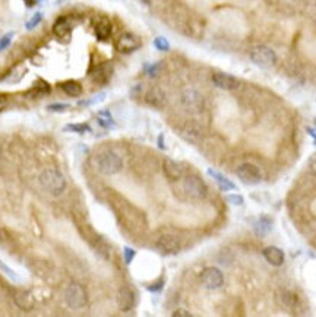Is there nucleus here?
Here are the masks:
<instances>
[{
	"instance_id": "nucleus-1",
	"label": "nucleus",
	"mask_w": 316,
	"mask_h": 317,
	"mask_svg": "<svg viewBox=\"0 0 316 317\" xmlns=\"http://www.w3.org/2000/svg\"><path fill=\"white\" fill-rule=\"evenodd\" d=\"M41 187L52 196H60L66 190V178L56 168H47L40 174Z\"/></svg>"
},
{
	"instance_id": "nucleus-2",
	"label": "nucleus",
	"mask_w": 316,
	"mask_h": 317,
	"mask_svg": "<svg viewBox=\"0 0 316 317\" xmlns=\"http://www.w3.org/2000/svg\"><path fill=\"white\" fill-rule=\"evenodd\" d=\"M96 167L100 172H102L106 176H113V174H118L123 168V160L114 150H101L96 156Z\"/></svg>"
},
{
	"instance_id": "nucleus-3",
	"label": "nucleus",
	"mask_w": 316,
	"mask_h": 317,
	"mask_svg": "<svg viewBox=\"0 0 316 317\" xmlns=\"http://www.w3.org/2000/svg\"><path fill=\"white\" fill-rule=\"evenodd\" d=\"M250 60L262 69H271L276 63V52L268 46H256L249 52Z\"/></svg>"
},
{
	"instance_id": "nucleus-4",
	"label": "nucleus",
	"mask_w": 316,
	"mask_h": 317,
	"mask_svg": "<svg viewBox=\"0 0 316 317\" xmlns=\"http://www.w3.org/2000/svg\"><path fill=\"white\" fill-rule=\"evenodd\" d=\"M183 190L190 199H195V200L205 199L206 193H208V187L205 184V182L199 176H195V174H190V176L184 177Z\"/></svg>"
},
{
	"instance_id": "nucleus-5",
	"label": "nucleus",
	"mask_w": 316,
	"mask_h": 317,
	"mask_svg": "<svg viewBox=\"0 0 316 317\" xmlns=\"http://www.w3.org/2000/svg\"><path fill=\"white\" fill-rule=\"evenodd\" d=\"M66 302L70 308L74 310H78V308H82L86 306L88 302V294H86V290L84 285L80 284H70L66 290Z\"/></svg>"
},
{
	"instance_id": "nucleus-6",
	"label": "nucleus",
	"mask_w": 316,
	"mask_h": 317,
	"mask_svg": "<svg viewBox=\"0 0 316 317\" xmlns=\"http://www.w3.org/2000/svg\"><path fill=\"white\" fill-rule=\"evenodd\" d=\"M154 246L162 254H176L182 248V242L178 240V237L172 232H161L156 238Z\"/></svg>"
},
{
	"instance_id": "nucleus-7",
	"label": "nucleus",
	"mask_w": 316,
	"mask_h": 317,
	"mask_svg": "<svg viewBox=\"0 0 316 317\" xmlns=\"http://www.w3.org/2000/svg\"><path fill=\"white\" fill-rule=\"evenodd\" d=\"M236 174L244 184H249V186L259 184L264 178L260 168L255 164H252V162H244V164L238 166L236 170Z\"/></svg>"
},
{
	"instance_id": "nucleus-8",
	"label": "nucleus",
	"mask_w": 316,
	"mask_h": 317,
	"mask_svg": "<svg viewBox=\"0 0 316 317\" xmlns=\"http://www.w3.org/2000/svg\"><path fill=\"white\" fill-rule=\"evenodd\" d=\"M200 282L208 290H218L224 284L222 272L217 268H206L200 274Z\"/></svg>"
},
{
	"instance_id": "nucleus-9",
	"label": "nucleus",
	"mask_w": 316,
	"mask_h": 317,
	"mask_svg": "<svg viewBox=\"0 0 316 317\" xmlns=\"http://www.w3.org/2000/svg\"><path fill=\"white\" fill-rule=\"evenodd\" d=\"M139 47H140L139 38L135 34H130V32H124V34L118 36V38L116 40V50L118 53H123V54L134 53V52L138 50Z\"/></svg>"
},
{
	"instance_id": "nucleus-10",
	"label": "nucleus",
	"mask_w": 316,
	"mask_h": 317,
	"mask_svg": "<svg viewBox=\"0 0 316 317\" xmlns=\"http://www.w3.org/2000/svg\"><path fill=\"white\" fill-rule=\"evenodd\" d=\"M182 104L189 112H199L204 108V96L195 90H186L182 95Z\"/></svg>"
},
{
	"instance_id": "nucleus-11",
	"label": "nucleus",
	"mask_w": 316,
	"mask_h": 317,
	"mask_svg": "<svg viewBox=\"0 0 316 317\" xmlns=\"http://www.w3.org/2000/svg\"><path fill=\"white\" fill-rule=\"evenodd\" d=\"M211 79H212V84L222 91H234L238 88V79H236L233 75L224 74V72L214 74Z\"/></svg>"
},
{
	"instance_id": "nucleus-12",
	"label": "nucleus",
	"mask_w": 316,
	"mask_h": 317,
	"mask_svg": "<svg viewBox=\"0 0 316 317\" xmlns=\"http://www.w3.org/2000/svg\"><path fill=\"white\" fill-rule=\"evenodd\" d=\"M162 170H164V174L166 177L170 180V182H178L183 177V166L172 160V158H166L164 162H162Z\"/></svg>"
},
{
	"instance_id": "nucleus-13",
	"label": "nucleus",
	"mask_w": 316,
	"mask_h": 317,
	"mask_svg": "<svg viewBox=\"0 0 316 317\" xmlns=\"http://www.w3.org/2000/svg\"><path fill=\"white\" fill-rule=\"evenodd\" d=\"M118 306L122 312H129L135 306V294L129 286H122L118 294Z\"/></svg>"
},
{
	"instance_id": "nucleus-14",
	"label": "nucleus",
	"mask_w": 316,
	"mask_h": 317,
	"mask_svg": "<svg viewBox=\"0 0 316 317\" xmlns=\"http://www.w3.org/2000/svg\"><path fill=\"white\" fill-rule=\"evenodd\" d=\"M145 101H146V104H150V106H152V107L161 108V107H164V104H166V94H164V91H162L161 88L154 86V88H151V90L146 92V95H145Z\"/></svg>"
},
{
	"instance_id": "nucleus-15",
	"label": "nucleus",
	"mask_w": 316,
	"mask_h": 317,
	"mask_svg": "<svg viewBox=\"0 0 316 317\" xmlns=\"http://www.w3.org/2000/svg\"><path fill=\"white\" fill-rule=\"evenodd\" d=\"M94 32H96L97 40H100V41H107L108 38L112 37V32H113L112 22L107 18H101L96 24V26H94Z\"/></svg>"
},
{
	"instance_id": "nucleus-16",
	"label": "nucleus",
	"mask_w": 316,
	"mask_h": 317,
	"mask_svg": "<svg viewBox=\"0 0 316 317\" xmlns=\"http://www.w3.org/2000/svg\"><path fill=\"white\" fill-rule=\"evenodd\" d=\"M264 258L268 263H271L272 266H281L284 263V252L278 247L270 246L266 248H264Z\"/></svg>"
},
{
	"instance_id": "nucleus-17",
	"label": "nucleus",
	"mask_w": 316,
	"mask_h": 317,
	"mask_svg": "<svg viewBox=\"0 0 316 317\" xmlns=\"http://www.w3.org/2000/svg\"><path fill=\"white\" fill-rule=\"evenodd\" d=\"M53 32H54V34H56L59 38H62V40L70 37V32H72V24H70L69 18H66V16H60V18L54 22V25H53Z\"/></svg>"
},
{
	"instance_id": "nucleus-18",
	"label": "nucleus",
	"mask_w": 316,
	"mask_h": 317,
	"mask_svg": "<svg viewBox=\"0 0 316 317\" xmlns=\"http://www.w3.org/2000/svg\"><path fill=\"white\" fill-rule=\"evenodd\" d=\"M180 133H182L183 139H186L188 142H192V144H196V142H199L202 139V132H200L199 128L194 126V124H186L180 130Z\"/></svg>"
},
{
	"instance_id": "nucleus-19",
	"label": "nucleus",
	"mask_w": 316,
	"mask_h": 317,
	"mask_svg": "<svg viewBox=\"0 0 316 317\" xmlns=\"http://www.w3.org/2000/svg\"><path fill=\"white\" fill-rule=\"evenodd\" d=\"M110 76H112V66L108 63L100 64L98 68L92 70V79L97 84H106L110 79Z\"/></svg>"
},
{
	"instance_id": "nucleus-20",
	"label": "nucleus",
	"mask_w": 316,
	"mask_h": 317,
	"mask_svg": "<svg viewBox=\"0 0 316 317\" xmlns=\"http://www.w3.org/2000/svg\"><path fill=\"white\" fill-rule=\"evenodd\" d=\"M15 302L18 304L22 310L28 312L34 307V297L28 292V291H18L15 294Z\"/></svg>"
},
{
	"instance_id": "nucleus-21",
	"label": "nucleus",
	"mask_w": 316,
	"mask_h": 317,
	"mask_svg": "<svg viewBox=\"0 0 316 317\" xmlns=\"http://www.w3.org/2000/svg\"><path fill=\"white\" fill-rule=\"evenodd\" d=\"M208 174L217 182V184L220 186V188L221 190H224V192H228V190H236V186L227 178V177H224L222 174H220V172H217V171H214L212 168H210L208 170Z\"/></svg>"
},
{
	"instance_id": "nucleus-22",
	"label": "nucleus",
	"mask_w": 316,
	"mask_h": 317,
	"mask_svg": "<svg viewBox=\"0 0 316 317\" xmlns=\"http://www.w3.org/2000/svg\"><path fill=\"white\" fill-rule=\"evenodd\" d=\"M60 90L69 96H79L82 94V86L76 80H64L60 84Z\"/></svg>"
},
{
	"instance_id": "nucleus-23",
	"label": "nucleus",
	"mask_w": 316,
	"mask_h": 317,
	"mask_svg": "<svg viewBox=\"0 0 316 317\" xmlns=\"http://www.w3.org/2000/svg\"><path fill=\"white\" fill-rule=\"evenodd\" d=\"M97 120H98L100 126L104 128V129H113L114 128V120H113L110 112H107V110L100 112L97 114Z\"/></svg>"
},
{
	"instance_id": "nucleus-24",
	"label": "nucleus",
	"mask_w": 316,
	"mask_h": 317,
	"mask_svg": "<svg viewBox=\"0 0 316 317\" xmlns=\"http://www.w3.org/2000/svg\"><path fill=\"white\" fill-rule=\"evenodd\" d=\"M271 226H272V220H270L268 216H260L258 220L256 225H255V230H256L258 234L265 236L271 231Z\"/></svg>"
},
{
	"instance_id": "nucleus-25",
	"label": "nucleus",
	"mask_w": 316,
	"mask_h": 317,
	"mask_svg": "<svg viewBox=\"0 0 316 317\" xmlns=\"http://www.w3.org/2000/svg\"><path fill=\"white\" fill-rule=\"evenodd\" d=\"M280 302L287 307V308H293L297 304V297L296 294H293L292 291H281V296H280Z\"/></svg>"
},
{
	"instance_id": "nucleus-26",
	"label": "nucleus",
	"mask_w": 316,
	"mask_h": 317,
	"mask_svg": "<svg viewBox=\"0 0 316 317\" xmlns=\"http://www.w3.org/2000/svg\"><path fill=\"white\" fill-rule=\"evenodd\" d=\"M104 98H106V92L96 94L94 96H91V98H88V100L79 101L78 106H80V107H91V106H96V104H98L101 101H104Z\"/></svg>"
},
{
	"instance_id": "nucleus-27",
	"label": "nucleus",
	"mask_w": 316,
	"mask_h": 317,
	"mask_svg": "<svg viewBox=\"0 0 316 317\" xmlns=\"http://www.w3.org/2000/svg\"><path fill=\"white\" fill-rule=\"evenodd\" d=\"M64 132H76L79 134H84L86 132H91V128L88 124H68L63 128Z\"/></svg>"
},
{
	"instance_id": "nucleus-28",
	"label": "nucleus",
	"mask_w": 316,
	"mask_h": 317,
	"mask_svg": "<svg viewBox=\"0 0 316 317\" xmlns=\"http://www.w3.org/2000/svg\"><path fill=\"white\" fill-rule=\"evenodd\" d=\"M154 47L160 52H168L170 50V42L167 41V38L157 37L154 40Z\"/></svg>"
},
{
	"instance_id": "nucleus-29",
	"label": "nucleus",
	"mask_w": 316,
	"mask_h": 317,
	"mask_svg": "<svg viewBox=\"0 0 316 317\" xmlns=\"http://www.w3.org/2000/svg\"><path fill=\"white\" fill-rule=\"evenodd\" d=\"M41 20H42V14H41V12H37V14H34V16H32V18L26 22L25 28H26L28 31H31V30H34V28L38 25Z\"/></svg>"
},
{
	"instance_id": "nucleus-30",
	"label": "nucleus",
	"mask_w": 316,
	"mask_h": 317,
	"mask_svg": "<svg viewBox=\"0 0 316 317\" xmlns=\"http://www.w3.org/2000/svg\"><path fill=\"white\" fill-rule=\"evenodd\" d=\"M14 32H8V34H4L3 37L0 38V53L3 52V50H6L9 46H10V42H12V40H14Z\"/></svg>"
},
{
	"instance_id": "nucleus-31",
	"label": "nucleus",
	"mask_w": 316,
	"mask_h": 317,
	"mask_svg": "<svg viewBox=\"0 0 316 317\" xmlns=\"http://www.w3.org/2000/svg\"><path fill=\"white\" fill-rule=\"evenodd\" d=\"M47 110H48V112H66V110H69V104H60V102L50 104V106H47Z\"/></svg>"
},
{
	"instance_id": "nucleus-32",
	"label": "nucleus",
	"mask_w": 316,
	"mask_h": 317,
	"mask_svg": "<svg viewBox=\"0 0 316 317\" xmlns=\"http://www.w3.org/2000/svg\"><path fill=\"white\" fill-rule=\"evenodd\" d=\"M123 254H124V262H126V264H130L132 260L135 259V256H136V252H135L134 248H130V247H124Z\"/></svg>"
},
{
	"instance_id": "nucleus-33",
	"label": "nucleus",
	"mask_w": 316,
	"mask_h": 317,
	"mask_svg": "<svg viewBox=\"0 0 316 317\" xmlns=\"http://www.w3.org/2000/svg\"><path fill=\"white\" fill-rule=\"evenodd\" d=\"M227 200H228L232 205H243V198H242L240 194H230V196H227Z\"/></svg>"
},
{
	"instance_id": "nucleus-34",
	"label": "nucleus",
	"mask_w": 316,
	"mask_h": 317,
	"mask_svg": "<svg viewBox=\"0 0 316 317\" xmlns=\"http://www.w3.org/2000/svg\"><path fill=\"white\" fill-rule=\"evenodd\" d=\"M308 170H309V172L316 177V154H314L312 156H310V160H309V162H308Z\"/></svg>"
},
{
	"instance_id": "nucleus-35",
	"label": "nucleus",
	"mask_w": 316,
	"mask_h": 317,
	"mask_svg": "<svg viewBox=\"0 0 316 317\" xmlns=\"http://www.w3.org/2000/svg\"><path fill=\"white\" fill-rule=\"evenodd\" d=\"M0 269H2L3 272H6V274H8V276H10L12 280H16V274H15V272H14L9 266H6V264H4L2 260H0Z\"/></svg>"
},
{
	"instance_id": "nucleus-36",
	"label": "nucleus",
	"mask_w": 316,
	"mask_h": 317,
	"mask_svg": "<svg viewBox=\"0 0 316 317\" xmlns=\"http://www.w3.org/2000/svg\"><path fill=\"white\" fill-rule=\"evenodd\" d=\"M157 70H158V64H150V66H146V74H148L150 76L157 75Z\"/></svg>"
},
{
	"instance_id": "nucleus-37",
	"label": "nucleus",
	"mask_w": 316,
	"mask_h": 317,
	"mask_svg": "<svg viewBox=\"0 0 316 317\" xmlns=\"http://www.w3.org/2000/svg\"><path fill=\"white\" fill-rule=\"evenodd\" d=\"M173 316L174 317H190L192 314H190L189 312L183 310V308H178V310H176V312L173 313Z\"/></svg>"
},
{
	"instance_id": "nucleus-38",
	"label": "nucleus",
	"mask_w": 316,
	"mask_h": 317,
	"mask_svg": "<svg viewBox=\"0 0 316 317\" xmlns=\"http://www.w3.org/2000/svg\"><path fill=\"white\" fill-rule=\"evenodd\" d=\"M146 288H148V291H161L162 290V280H160L156 285H148Z\"/></svg>"
},
{
	"instance_id": "nucleus-39",
	"label": "nucleus",
	"mask_w": 316,
	"mask_h": 317,
	"mask_svg": "<svg viewBox=\"0 0 316 317\" xmlns=\"http://www.w3.org/2000/svg\"><path fill=\"white\" fill-rule=\"evenodd\" d=\"M6 106H8V96L0 94V112H3L6 108Z\"/></svg>"
},
{
	"instance_id": "nucleus-40",
	"label": "nucleus",
	"mask_w": 316,
	"mask_h": 317,
	"mask_svg": "<svg viewBox=\"0 0 316 317\" xmlns=\"http://www.w3.org/2000/svg\"><path fill=\"white\" fill-rule=\"evenodd\" d=\"M162 139H164V138H162V134H161V136L158 138V145H160V148H161V150H164V148H166V146H164V140H162Z\"/></svg>"
},
{
	"instance_id": "nucleus-41",
	"label": "nucleus",
	"mask_w": 316,
	"mask_h": 317,
	"mask_svg": "<svg viewBox=\"0 0 316 317\" xmlns=\"http://www.w3.org/2000/svg\"><path fill=\"white\" fill-rule=\"evenodd\" d=\"M37 2H38V0H25V4H26L28 8H31V6H34Z\"/></svg>"
},
{
	"instance_id": "nucleus-42",
	"label": "nucleus",
	"mask_w": 316,
	"mask_h": 317,
	"mask_svg": "<svg viewBox=\"0 0 316 317\" xmlns=\"http://www.w3.org/2000/svg\"><path fill=\"white\" fill-rule=\"evenodd\" d=\"M139 2H140V3H144V4H146V6L151 3V0H139Z\"/></svg>"
},
{
	"instance_id": "nucleus-43",
	"label": "nucleus",
	"mask_w": 316,
	"mask_h": 317,
	"mask_svg": "<svg viewBox=\"0 0 316 317\" xmlns=\"http://www.w3.org/2000/svg\"><path fill=\"white\" fill-rule=\"evenodd\" d=\"M309 132H310V133H312V136L315 138V144H316V132H314L312 129H309Z\"/></svg>"
},
{
	"instance_id": "nucleus-44",
	"label": "nucleus",
	"mask_w": 316,
	"mask_h": 317,
	"mask_svg": "<svg viewBox=\"0 0 316 317\" xmlns=\"http://www.w3.org/2000/svg\"><path fill=\"white\" fill-rule=\"evenodd\" d=\"M315 123H316V118H315Z\"/></svg>"
}]
</instances>
